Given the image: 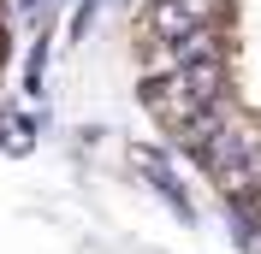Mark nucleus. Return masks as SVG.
<instances>
[{
  "label": "nucleus",
  "mask_w": 261,
  "mask_h": 254,
  "mask_svg": "<svg viewBox=\"0 0 261 254\" xmlns=\"http://www.w3.org/2000/svg\"><path fill=\"white\" fill-rule=\"evenodd\" d=\"M196 24H202V18L190 12V0H154V6H148V30H154V42H166V48H172L178 36H190Z\"/></svg>",
  "instance_id": "nucleus-3"
},
{
  "label": "nucleus",
  "mask_w": 261,
  "mask_h": 254,
  "mask_svg": "<svg viewBox=\"0 0 261 254\" xmlns=\"http://www.w3.org/2000/svg\"><path fill=\"white\" fill-rule=\"evenodd\" d=\"M226 124H231V118H226V107H220V101H208V107L196 112V118H184L172 136H178V148H184V154H196V160H202V148H208Z\"/></svg>",
  "instance_id": "nucleus-2"
},
{
  "label": "nucleus",
  "mask_w": 261,
  "mask_h": 254,
  "mask_svg": "<svg viewBox=\"0 0 261 254\" xmlns=\"http://www.w3.org/2000/svg\"><path fill=\"white\" fill-rule=\"evenodd\" d=\"M184 77H190V89L202 101H220V89H226V59H196V65H178Z\"/></svg>",
  "instance_id": "nucleus-4"
},
{
  "label": "nucleus",
  "mask_w": 261,
  "mask_h": 254,
  "mask_svg": "<svg viewBox=\"0 0 261 254\" xmlns=\"http://www.w3.org/2000/svg\"><path fill=\"white\" fill-rule=\"evenodd\" d=\"M143 107L154 112V118H161L166 130H178L184 118H196V112L208 107V101H202V95L190 89V77H184L178 65H166L161 77H148V83H143Z\"/></svg>",
  "instance_id": "nucleus-1"
}]
</instances>
